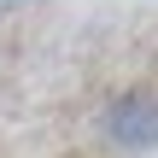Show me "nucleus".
Here are the masks:
<instances>
[{"mask_svg": "<svg viewBox=\"0 0 158 158\" xmlns=\"http://www.w3.org/2000/svg\"><path fill=\"white\" fill-rule=\"evenodd\" d=\"M100 129L117 152H158V88H117L100 111Z\"/></svg>", "mask_w": 158, "mask_h": 158, "instance_id": "f257e3e1", "label": "nucleus"}]
</instances>
